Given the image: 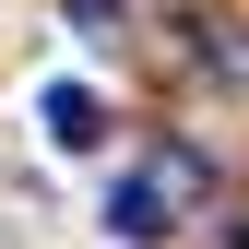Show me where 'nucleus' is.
Segmentation results:
<instances>
[{
	"instance_id": "obj_2",
	"label": "nucleus",
	"mask_w": 249,
	"mask_h": 249,
	"mask_svg": "<svg viewBox=\"0 0 249 249\" xmlns=\"http://www.w3.org/2000/svg\"><path fill=\"white\" fill-rule=\"evenodd\" d=\"M36 119H48V142H59V154H95V142H107V107L83 95V83H48Z\"/></svg>"
},
{
	"instance_id": "obj_1",
	"label": "nucleus",
	"mask_w": 249,
	"mask_h": 249,
	"mask_svg": "<svg viewBox=\"0 0 249 249\" xmlns=\"http://www.w3.org/2000/svg\"><path fill=\"white\" fill-rule=\"evenodd\" d=\"M190 190H202V154H154V166H131V178L107 190V226H119V237H166Z\"/></svg>"
}]
</instances>
